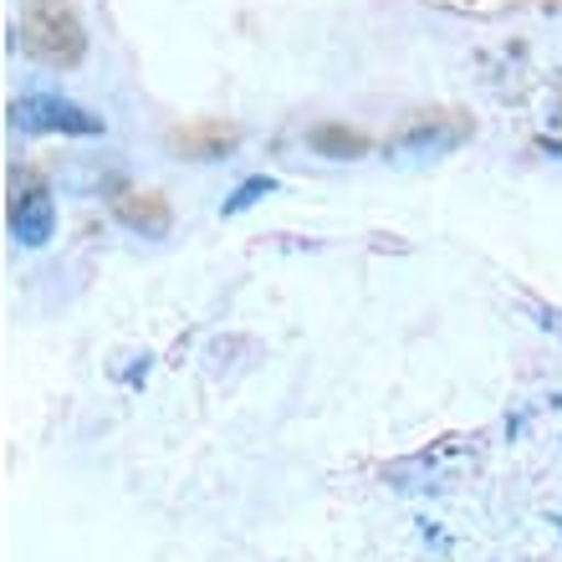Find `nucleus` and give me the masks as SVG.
<instances>
[{"mask_svg":"<svg viewBox=\"0 0 562 562\" xmlns=\"http://www.w3.org/2000/svg\"><path fill=\"white\" fill-rule=\"evenodd\" d=\"M369 562H562V389L373 475Z\"/></svg>","mask_w":562,"mask_h":562,"instance_id":"nucleus-1","label":"nucleus"},{"mask_svg":"<svg viewBox=\"0 0 562 562\" xmlns=\"http://www.w3.org/2000/svg\"><path fill=\"white\" fill-rule=\"evenodd\" d=\"M21 46L46 67H77L88 52V31L61 0H31L21 11Z\"/></svg>","mask_w":562,"mask_h":562,"instance_id":"nucleus-2","label":"nucleus"},{"mask_svg":"<svg viewBox=\"0 0 562 562\" xmlns=\"http://www.w3.org/2000/svg\"><path fill=\"white\" fill-rule=\"evenodd\" d=\"M11 128L21 134H67V138H98L108 128L98 113L67 103L57 92H26L11 103Z\"/></svg>","mask_w":562,"mask_h":562,"instance_id":"nucleus-3","label":"nucleus"},{"mask_svg":"<svg viewBox=\"0 0 562 562\" xmlns=\"http://www.w3.org/2000/svg\"><path fill=\"white\" fill-rule=\"evenodd\" d=\"M52 231H57V205H52V194H46L42 184H21V190L11 194V236L36 251V246L52 240Z\"/></svg>","mask_w":562,"mask_h":562,"instance_id":"nucleus-4","label":"nucleus"},{"mask_svg":"<svg viewBox=\"0 0 562 562\" xmlns=\"http://www.w3.org/2000/svg\"><path fill=\"white\" fill-rule=\"evenodd\" d=\"M119 221H128L134 231H144V236H164V231H169V210H164L159 194H123Z\"/></svg>","mask_w":562,"mask_h":562,"instance_id":"nucleus-5","label":"nucleus"},{"mask_svg":"<svg viewBox=\"0 0 562 562\" xmlns=\"http://www.w3.org/2000/svg\"><path fill=\"white\" fill-rule=\"evenodd\" d=\"M271 190H277V184H271L267 175H261V179H246V184H240V190L231 194V205H225V215H240V210L256 205V200H261V194H271Z\"/></svg>","mask_w":562,"mask_h":562,"instance_id":"nucleus-6","label":"nucleus"},{"mask_svg":"<svg viewBox=\"0 0 562 562\" xmlns=\"http://www.w3.org/2000/svg\"><path fill=\"white\" fill-rule=\"evenodd\" d=\"M312 144H317V148H338V154H358V148H363V138L342 134V128H317V134H312Z\"/></svg>","mask_w":562,"mask_h":562,"instance_id":"nucleus-7","label":"nucleus"}]
</instances>
